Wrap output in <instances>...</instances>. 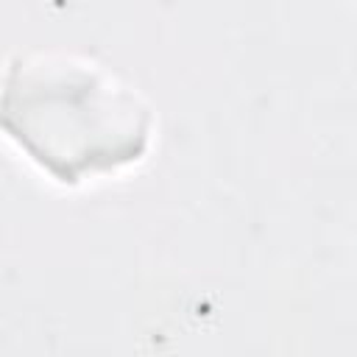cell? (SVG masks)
<instances>
[{"instance_id":"cell-1","label":"cell","mask_w":357,"mask_h":357,"mask_svg":"<svg viewBox=\"0 0 357 357\" xmlns=\"http://www.w3.org/2000/svg\"><path fill=\"white\" fill-rule=\"evenodd\" d=\"M6 128L53 176L78 178L142 151L148 126L137 95L81 64H11Z\"/></svg>"}]
</instances>
